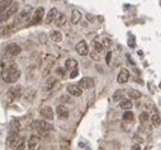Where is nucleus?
I'll return each instance as SVG.
<instances>
[{
    "label": "nucleus",
    "mask_w": 161,
    "mask_h": 150,
    "mask_svg": "<svg viewBox=\"0 0 161 150\" xmlns=\"http://www.w3.org/2000/svg\"><path fill=\"white\" fill-rule=\"evenodd\" d=\"M1 78L6 83H15L20 78V70L18 69L15 62H10L4 67L1 71Z\"/></svg>",
    "instance_id": "1"
},
{
    "label": "nucleus",
    "mask_w": 161,
    "mask_h": 150,
    "mask_svg": "<svg viewBox=\"0 0 161 150\" xmlns=\"http://www.w3.org/2000/svg\"><path fill=\"white\" fill-rule=\"evenodd\" d=\"M33 8L29 7V5H25L24 8L20 12L17 13V19H15V23L19 24V23H27L31 20L32 18V14H33Z\"/></svg>",
    "instance_id": "2"
},
{
    "label": "nucleus",
    "mask_w": 161,
    "mask_h": 150,
    "mask_svg": "<svg viewBox=\"0 0 161 150\" xmlns=\"http://www.w3.org/2000/svg\"><path fill=\"white\" fill-rule=\"evenodd\" d=\"M22 94H23L22 85H14V87L10 88L9 91L6 92L5 101L8 102V103H13V102H15L17 99H19V98L22 97Z\"/></svg>",
    "instance_id": "3"
},
{
    "label": "nucleus",
    "mask_w": 161,
    "mask_h": 150,
    "mask_svg": "<svg viewBox=\"0 0 161 150\" xmlns=\"http://www.w3.org/2000/svg\"><path fill=\"white\" fill-rule=\"evenodd\" d=\"M32 127L36 128V130L40 132L41 135L47 134L48 131H51L53 128V126L51 125L47 120H45V118L43 120H36V121H33L32 122Z\"/></svg>",
    "instance_id": "4"
},
{
    "label": "nucleus",
    "mask_w": 161,
    "mask_h": 150,
    "mask_svg": "<svg viewBox=\"0 0 161 150\" xmlns=\"http://www.w3.org/2000/svg\"><path fill=\"white\" fill-rule=\"evenodd\" d=\"M22 52V49H20V46H18L17 43H10L5 47V50H4V57L5 59H13L15 56H18V55Z\"/></svg>",
    "instance_id": "5"
},
{
    "label": "nucleus",
    "mask_w": 161,
    "mask_h": 150,
    "mask_svg": "<svg viewBox=\"0 0 161 150\" xmlns=\"http://www.w3.org/2000/svg\"><path fill=\"white\" fill-rule=\"evenodd\" d=\"M17 13H18V4L17 3H13L12 5L8 8L5 12H3L1 14H0V20H3V22H8L12 17H14Z\"/></svg>",
    "instance_id": "6"
},
{
    "label": "nucleus",
    "mask_w": 161,
    "mask_h": 150,
    "mask_svg": "<svg viewBox=\"0 0 161 150\" xmlns=\"http://www.w3.org/2000/svg\"><path fill=\"white\" fill-rule=\"evenodd\" d=\"M43 15H45V8L38 7L37 9L33 12L32 18L29 20V24H40L42 20H43Z\"/></svg>",
    "instance_id": "7"
},
{
    "label": "nucleus",
    "mask_w": 161,
    "mask_h": 150,
    "mask_svg": "<svg viewBox=\"0 0 161 150\" xmlns=\"http://www.w3.org/2000/svg\"><path fill=\"white\" fill-rule=\"evenodd\" d=\"M17 29H18V24L17 23L5 24L1 29H0V37H9L13 35V33L17 32Z\"/></svg>",
    "instance_id": "8"
},
{
    "label": "nucleus",
    "mask_w": 161,
    "mask_h": 150,
    "mask_svg": "<svg viewBox=\"0 0 161 150\" xmlns=\"http://www.w3.org/2000/svg\"><path fill=\"white\" fill-rule=\"evenodd\" d=\"M23 140H24V139L22 138V136H19L18 134H14V135H12L10 138L8 139L6 144H8V146H9L10 149H15V150H17V148H18L19 145L22 144Z\"/></svg>",
    "instance_id": "9"
},
{
    "label": "nucleus",
    "mask_w": 161,
    "mask_h": 150,
    "mask_svg": "<svg viewBox=\"0 0 161 150\" xmlns=\"http://www.w3.org/2000/svg\"><path fill=\"white\" fill-rule=\"evenodd\" d=\"M57 83H58V80H57V78H55V76L47 78V79H46V81H45V84H43V88H42V91H43L45 93H48V92L52 91L55 87H56Z\"/></svg>",
    "instance_id": "10"
},
{
    "label": "nucleus",
    "mask_w": 161,
    "mask_h": 150,
    "mask_svg": "<svg viewBox=\"0 0 161 150\" xmlns=\"http://www.w3.org/2000/svg\"><path fill=\"white\" fill-rule=\"evenodd\" d=\"M75 50L80 56H86V55H89V46H88V43L85 41L78 42L76 46H75Z\"/></svg>",
    "instance_id": "11"
},
{
    "label": "nucleus",
    "mask_w": 161,
    "mask_h": 150,
    "mask_svg": "<svg viewBox=\"0 0 161 150\" xmlns=\"http://www.w3.org/2000/svg\"><path fill=\"white\" fill-rule=\"evenodd\" d=\"M40 113L41 116L43 117L45 120H47V121H51V120H53L55 114H53V109L51 108L50 106H43L42 108L40 109Z\"/></svg>",
    "instance_id": "12"
},
{
    "label": "nucleus",
    "mask_w": 161,
    "mask_h": 150,
    "mask_svg": "<svg viewBox=\"0 0 161 150\" xmlns=\"http://www.w3.org/2000/svg\"><path fill=\"white\" fill-rule=\"evenodd\" d=\"M58 10L56 9V8H51L50 12L47 13V15H46V19H45V22L46 24H51V23H55V20H56V18L58 17Z\"/></svg>",
    "instance_id": "13"
},
{
    "label": "nucleus",
    "mask_w": 161,
    "mask_h": 150,
    "mask_svg": "<svg viewBox=\"0 0 161 150\" xmlns=\"http://www.w3.org/2000/svg\"><path fill=\"white\" fill-rule=\"evenodd\" d=\"M67 92H69L70 96L74 97H80L83 94V88L80 85H75V84H70L67 85Z\"/></svg>",
    "instance_id": "14"
},
{
    "label": "nucleus",
    "mask_w": 161,
    "mask_h": 150,
    "mask_svg": "<svg viewBox=\"0 0 161 150\" xmlns=\"http://www.w3.org/2000/svg\"><path fill=\"white\" fill-rule=\"evenodd\" d=\"M56 114L60 120H66L69 117V109H67L66 106L60 104V106H57V108H56Z\"/></svg>",
    "instance_id": "15"
},
{
    "label": "nucleus",
    "mask_w": 161,
    "mask_h": 150,
    "mask_svg": "<svg viewBox=\"0 0 161 150\" xmlns=\"http://www.w3.org/2000/svg\"><path fill=\"white\" fill-rule=\"evenodd\" d=\"M129 79V71L127 70V69H122L119 71V74H118V78H117V81L119 84H124L127 83Z\"/></svg>",
    "instance_id": "16"
},
{
    "label": "nucleus",
    "mask_w": 161,
    "mask_h": 150,
    "mask_svg": "<svg viewBox=\"0 0 161 150\" xmlns=\"http://www.w3.org/2000/svg\"><path fill=\"white\" fill-rule=\"evenodd\" d=\"M40 145V138L38 136H31L29 140L27 141V148L29 150H36Z\"/></svg>",
    "instance_id": "17"
},
{
    "label": "nucleus",
    "mask_w": 161,
    "mask_h": 150,
    "mask_svg": "<svg viewBox=\"0 0 161 150\" xmlns=\"http://www.w3.org/2000/svg\"><path fill=\"white\" fill-rule=\"evenodd\" d=\"M79 85L83 89H91L93 87H94V80H93L91 78H83L79 81Z\"/></svg>",
    "instance_id": "18"
},
{
    "label": "nucleus",
    "mask_w": 161,
    "mask_h": 150,
    "mask_svg": "<svg viewBox=\"0 0 161 150\" xmlns=\"http://www.w3.org/2000/svg\"><path fill=\"white\" fill-rule=\"evenodd\" d=\"M65 67H66V70H69V71H74L78 69V61H76L75 59H67L65 62Z\"/></svg>",
    "instance_id": "19"
},
{
    "label": "nucleus",
    "mask_w": 161,
    "mask_h": 150,
    "mask_svg": "<svg viewBox=\"0 0 161 150\" xmlns=\"http://www.w3.org/2000/svg\"><path fill=\"white\" fill-rule=\"evenodd\" d=\"M81 13H80L79 10H76L74 9L73 12H71V18H70V22L73 23V24H78L80 20H81Z\"/></svg>",
    "instance_id": "20"
},
{
    "label": "nucleus",
    "mask_w": 161,
    "mask_h": 150,
    "mask_svg": "<svg viewBox=\"0 0 161 150\" xmlns=\"http://www.w3.org/2000/svg\"><path fill=\"white\" fill-rule=\"evenodd\" d=\"M65 23H66V15L63 14V13H60L58 17L56 18V20H55V25H56L57 28H61L65 25Z\"/></svg>",
    "instance_id": "21"
},
{
    "label": "nucleus",
    "mask_w": 161,
    "mask_h": 150,
    "mask_svg": "<svg viewBox=\"0 0 161 150\" xmlns=\"http://www.w3.org/2000/svg\"><path fill=\"white\" fill-rule=\"evenodd\" d=\"M50 38L53 42H61L62 41V33L58 31V29H55V31H52L50 33Z\"/></svg>",
    "instance_id": "22"
},
{
    "label": "nucleus",
    "mask_w": 161,
    "mask_h": 150,
    "mask_svg": "<svg viewBox=\"0 0 161 150\" xmlns=\"http://www.w3.org/2000/svg\"><path fill=\"white\" fill-rule=\"evenodd\" d=\"M13 3H14L13 0H1V1H0V14H1L3 12H5Z\"/></svg>",
    "instance_id": "23"
},
{
    "label": "nucleus",
    "mask_w": 161,
    "mask_h": 150,
    "mask_svg": "<svg viewBox=\"0 0 161 150\" xmlns=\"http://www.w3.org/2000/svg\"><path fill=\"white\" fill-rule=\"evenodd\" d=\"M132 102H131L129 99H122L121 101V103H119V107L122 109H124V111H129L131 108H132Z\"/></svg>",
    "instance_id": "24"
},
{
    "label": "nucleus",
    "mask_w": 161,
    "mask_h": 150,
    "mask_svg": "<svg viewBox=\"0 0 161 150\" xmlns=\"http://www.w3.org/2000/svg\"><path fill=\"white\" fill-rule=\"evenodd\" d=\"M23 97L25 98V99H28V101L34 99V97H36V91H34V89H27V91L23 93Z\"/></svg>",
    "instance_id": "25"
},
{
    "label": "nucleus",
    "mask_w": 161,
    "mask_h": 150,
    "mask_svg": "<svg viewBox=\"0 0 161 150\" xmlns=\"http://www.w3.org/2000/svg\"><path fill=\"white\" fill-rule=\"evenodd\" d=\"M91 46H93V50L98 51V52H101V51L104 50L103 43H100V42H98V41H93L91 42Z\"/></svg>",
    "instance_id": "26"
},
{
    "label": "nucleus",
    "mask_w": 161,
    "mask_h": 150,
    "mask_svg": "<svg viewBox=\"0 0 161 150\" xmlns=\"http://www.w3.org/2000/svg\"><path fill=\"white\" fill-rule=\"evenodd\" d=\"M151 121H152V125H154L155 127H157L160 126V123H161V120H160V116L157 113H154L151 116Z\"/></svg>",
    "instance_id": "27"
},
{
    "label": "nucleus",
    "mask_w": 161,
    "mask_h": 150,
    "mask_svg": "<svg viewBox=\"0 0 161 150\" xmlns=\"http://www.w3.org/2000/svg\"><path fill=\"white\" fill-rule=\"evenodd\" d=\"M123 97H124V92L123 91H117L116 93H114V96H113V99L116 101V102H121L122 99H123Z\"/></svg>",
    "instance_id": "28"
},
{
    "label": "nucleus",
    "mask_w": 161,
    "mask_h": 150,
    "mask_svg": "<svg viewBox=\"0 0 161 150\" xmlns=\"http://www.w3.org/2000/svg\"><path fill=\"white\" fill-rule=\"evenodd\" d=\"M128 96H129V98H133V99H138V98H141V92L134 91V89H129Z\"/></svg>",
    "instance_id": "29"
},
{
    "label": "nucleus",
    "mask_w": 161,
    "mask_h": 150,
    "mask_svg": "<svg viewBox=\"0 0 161 150\" xmlns=\"http://www.w3.org/2000/svg\"><path fill=\"white\" fill-rule=\"evenodd\" d=\"M149 118H150V114H149V112H146V111L139 114V122H142V123H145L146 121H149Z\"/></svg>",
    "instance_id": "30"
},
{
    "label": "nucleus",
    "mask_w": 161,
    "mask_h": 150,
    "mask_svg": "<svg viewBox=\"0 0 161 150\" xmlns=\"http://www.w3.org/2000/svg\"><path fill=\"white\" fill-rule=\"evenodd\" d=\"M133 117H134V116H133V113L131 112V111H126L124 114H123V120H124V121H132Z\"/></svg>",
    "instance_id": "31"
},
{
    "label": "nucleus",
    "mask_w": 161,
    "mask_h": 150,
    "mask_svg": "<svg viewBox=\"0 0 161 150\" xmlns=\"http://www.w3.org/2000/svg\"><path fill=\"white\" fill-rule=\"evenodd\" d=\"M90 54V57L93 60H95V61H98V60H100V52H98V51H95V50H93L91 52H89Z\"/></svg>",
    "instance_id": "32"
},
{
    "label": "nucleus",
    "mask_w": 161,
    "mask_h": 150,
    "mask_svg": "<svg viewBox=\"0 0 161 150\" xmlns=\"http://www.w3.org/2000/svg\"><path fill=\"white\" fill-rule=\"evenodd\" d=\"M12 127L14 128L15 132H18L20 130V123H19L18 120H13V121H12Z\"/></svg>",
    "instance_id": "33"
},
{
    "label": "nucleus",
    "mask_w": 161,
    "mask_h": 150,
    "mask_svg": "<svg viewBox=\"0 0 161 150\" xmlns=\"http://www.w3.org/2000/svg\"><path fill=\"white\" fill-rule=\"evenodd\" d=\"M56 74H58L61 78H65V76H66V67H65V69H63V67H57Z\"/></svg>",
    "instance_id": "34"
},
{
    "label": "nucleus",
    "mask_w": 161,
    "mask_h": 150,
    "mask_svg": "<svg viewBox=\"0 0 161 150\" xmlns=\"http://www.w3.org/2000/svg\"><path fill=\"white\" fill-rule=\"evenodd\" d=\"M103 46L107 47V49H109V47L112 46V41L109 40V38H104V40H103Z\"/></svg>",
    "instance_id": "35"
},
{
    "label": "nucleus",
    "mask_w": 161,
    "mask_h": 150,
    "mask_svg": "<svg viewBox=\"0 0 161 150\" xmlns=\"http://www.w3.org/2000/svg\"><path fill=\"white\" fill-rule=\"evenodd\" d=\"M25 148H27V143H25V140H23L22 144H20L19 146L17 148V150H25Z\"/></svg>",
    "instance_id": "36"
},
{
    "label": "nucleus",
    "mask_w": 161,
    "mask_h": 150,
    "mask_svg": "<svg viewBox=\"0 0 161 150\" xmlns=\"http://www.w3.org/2000/svg\"><path fill=\"white\" fill-rule=\"evenodd\" d=\"M78 75H79V71H78V69H76V70H74V71H71L70 78H71V79H74V78H76Z\"/></svg>",
    "instance_id": "37"
},
{
    "label": "nucleus",
    "mask_w": 161,
    "mask_h": 150,
    "mask_svg": "<svg viewBox=\"0 0 161 150\" xmlns=\"http://www.w3.org/2000/svg\"><path fill=\"white\" fill-rule=\"evenodd\" d=\"M111 57H112V52H108L107 54V59H105L107 64H111Z\"/></svg>",
    "instance_id": "38"
},
{
    "label": "nucleus",
    "mask_w": 161,
    "mask_h": 150,
    "mask_svg": "<svg viewBox=\"0 0 161 150\" xmlns=\"http://www.w3.org/2000/svg\"><path fill=\"white\" fill-rule=\"evenodd\" d=\"M131 150H141V146H139V145H133L132 148H131Z\"/></svg>",
    "instance_id": "39"
},
{
    "label": "nucleus",
    "mask_w": 161,
    "mask_h": 150,
    "mask_svg": "<svg viewBox=\"0 0 161 150\" xmlns=\"http://www.w3.org/2000/svg\"><path fill=\"white\" fill-rule=\"evenodd\" d=\"M4 25H5V22H3V20H0V29H1Z\"/></svg>",
    "instance_id": "40"
}]
</instances>
